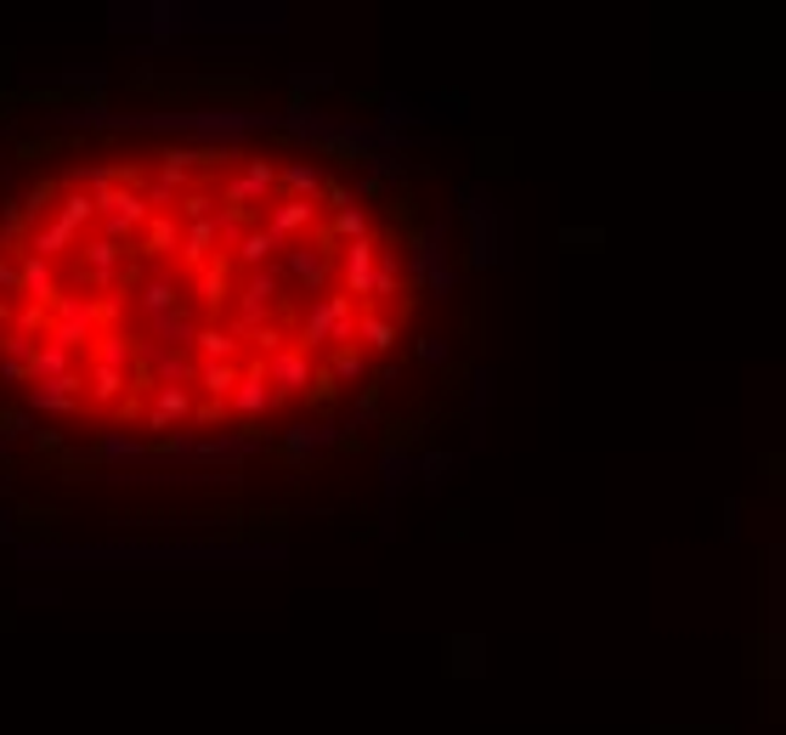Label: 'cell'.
<instances>
[{
    "label": "cell",
    "mask_w": 786,
    "mask_h": 735,
    "mask_svg": "<svg viewBox=\"0 0 786 735\" xmlns=\"http://www.w3.org/2000/svg\"><path fill=\"white\" fill-rule=\"evenodd\" d=\"M192 351H199V363H238L243 357V346L221 328V323H205L199 334H192Z\"/></svg>",
    "instance_id": "18"
},
{
    "label": "cell",
    "mask_w": 786,
    "mask_h": 735,
    "mask_svg": "<svg viewBox=\"0 0 786 735\" xmlns=\"http://www.w3.org/2000/svg\"><path fill=\"white\" fill-rule=\"evenodd\" d=\"M80 368H85V363H80L74 351L52 346V339H40L34 357L23 363V385H40V379H69V374H80Z\"/></svg>",
    "instance_id": "13"
},
{
    "label": "cell",
    "mask_w": 786,
    "mask_h": 735,
    "mask_svg": "<svg viewBox=\"0 0 786 735\" xmlns=\"http://www.w3.org/2000/svg\"><path fill=\"white\" fill-rule=\"evenodd\" d=\"M346 312H357L352 294H339V288L317 294V301L306 306V317H301V339H294V351H306V357L328 351V334H334V323L346 317Z\"/></svg>",
    "instance_id": "3"
},
{
    "label": "cell",
    "mask_w": 786,
    "mask_h": 735,
    "mask_svg": "<svg viewBox=\"0 0 786 735\" xmlns=\"http://www.w3.org/2000/svg\"><path fill=\"white\" fill-rule=\"evenodd\" d=\"M261 374H266V385H272V397H277V402H289V397H306V390H312L317 357L283 346L277 357H266V363H261Z\"/></svg>",
    "instance_id": "5"
},
{
    "label": "cell",
    "mask_w": 786,
    "mask_h": 735,
    "mask_svg": "<svg viewBox=\"0 0 786 735\" xmlns=\"http://www.w3.org/2000/svg\"><path fill=\"white\" fill-rule=\"evenodd\" d=\"M374 255L379 243L374 238H357V243H339L334 250V272H339V294H352V301H363L368 283H374Z\"/></svg>",
    "instance_id": "6"
},
{
    "label": "cell",
    "mask_w": 786,
    "mask_h": 735,
    "mask_svg": "<svg viewBox=\"0 0 786 735\" xmlns=\"http://www.w3.org/2000/svg\"><path fill=\"white\" fill-rule=\"evenodd\" d=\"M210 204H216L210 192H187V199H181V216H187V221H210Z\"/></svg>",
    "instance_id": "26"
},
{
    "label": "cell",
    "mask_w": 786,
    "mask_h": 735,
    "mask_svg": "<svg viewBox=\"0 0 786 735\" xmlns=\"http://www.w3.org/2000/svg\"><path fill=\"white\" fill-rule=\"evenodd\" d=\"M176 250H181V261H187L192 272H205V266L216 261V221H192V227L181 232Z\"/></svg>",
    "instance_id": "17"
},
{
    "label": "cell",
    "mask_w": 786,
    "mask_h": 735,
    "mask_svg": "<svg viewBox=\"0 0 786 735\" xmlns=\"http://www.w3.org/2000/svg\"><path fill=\"white\" fill-rule=\"evenodd\" d=\"M199 301H205L210 312H221V306L232 301V261H227V255H216V261L199 272Z\"/></svg>",
    "instance_id": "20"
},
{
    "label": "cell",
    "mask_w": 786,
    "mask_h": 735,
    "mask_svg": "<svg viewBox=\"0 0 786 735\" xmlns=\"http://www.w3.org/2000/svg\"><path fill=\"white\" fill-rule=\"evenodd\" d=\"M80 374H69V379H40V385H29V408L34 413H80Z\"/></svg>",
    "instance_id": "12"
},
{
    "label": "cell",
    "mask_w": 786,
    "mask_h": 735,
    "mask_svg": "<svg viewBox=\"0 0 786 735\" xmlns=\"http://www.w3.org/2000/svg\"><path fill=\"white\" fill-rule=\"evenodd\" d=\"M419 357H425V363H441V357H448V346H441V339H419Z\"/></svg>",
    "instance_id": "29"
},
{
    "label": "cell",
    "mask_w": 786,
    "mask_h": 735,
    "mask_svg": "<svg viewBox=\"0 0 786 735\" xmlns=\"http://www.w3.org/2000/svg\"><path fill=\"white\" fill-rule=\"evenodd\" d=\"M96 453H103V459H130V453H136V441H130L125 430H114V435L96 441Z\"/></svg>",
    "instance_id": "25"
},
{
    "label": "cell",
    "mask_w": 786,
    "mask_h": 735,
    "mask_svg": "<svg viewBox=\"0 0 786 735\" xmlns=\"http://www.w3.org/2000/svg\"><path fill=\"white\" fill-rule=\"evenodd\" d=\"M374 301H402V255L397 250H379L374 255V283H368Z\"/></svg>",
    "instance_id": "21"
},
{
    "label": "cell",
    "mask_w": 786,
    "mask_h": 735,
    "mask_svg": "<svg viewBox=\"0 0 786 735\" xmlns=\"http://www.w3.org/2000/svg\"><path fill=\"white\" fill-rule=\"evenodd\" d=\"M283 250H289V243H283L272 227L250 221V227H243V238L232 243V261H238V266H250V272H261V266H266L272 255H283Z\"/></svg>",
    "instance_id": "11"
},
{
    "label": "cell",
    "mask_w": 786,
    "mask_h": 735,
    "mask_svg": "<svg viewBox=\"0 0 786 735\" xmlns=\"http://www.w3.org/2000/svg\"><path fill=\"white\" fill-rule=\"evenodd\" d=\"M12 323V301H0V328H7Z\"/></svg>",
    "instance_id": "30"
},
{
    "label": "cell",
    "mask_w": 786,
    "mask_h": 735,
    "mask_svg": "<svg viewBox=\"0 0 786 735\" xmlns=\"http://www.w3.org/2000/svg\"><path fill=\"white\" fill-rule=\"evenodd\" d=\"M85 363L130 374V363H136V339H130L125 328H96V334H91V346H85Z\"/></svg>",
    "instance_id": "10"
},
{
    "label": "cell",
    "mask_w": 786,
    "mask_h": 735,
    "mask_svg": "<svg viewBox=\"0 0 786 735\" xmlns=\"http://www.w3.org/2000/svg\"><path fill=\"white\" fill-rule=\"evenodd\" d=\"M192 419H199V424H221V419H227V402H199V408H192Z\"/></svg>",
    "instance_id": "27"
},
{
    "label": "cell",
    "mask_w": 786,
    "mask_h": 735,
    "mask_svg": "<svg viewBox=\"0 0 786 735\" xmlns=\"http://www.w3.org/2000/svg\"><path fill=\"white\" fill-rule=\"evenodd\" d=\"M323 181L317 165H277V199H312L323 210Z\"/></svg>",
    "instance_id": "14"
},
{
    "label": "cell",
    "mask_w": 786,
    "mask_h": 735,
    "mask_svg": "<svg viewBox=\"0 0 786 735\" xmlns=\"http://www.w3.org/2000/svg\"><path fill=\"white\" fill-rule=\"evenodd\" d=\"M57 294H63V283H57V266H52V261L18 255V301H29V306H52Z\"/></svg>",
    "instance_id": "7"
},
{
    "label": "cell",
    "mask_w": 786,
    "mask_h": 735,
    "mask_svg": "<svg viewBox=\"0 0 786 735\" xmlns=\"http://www.w3.org/2000/svg\"><path fill=\"white\" fill-rule=\"evenodd\" d=\"M130 301H136V312H142L147 323H159V317L181 312V294H176V277H170V272H154V277H142V283L130 288Z\"/></svg>",
    "instance_id": "9"
},
{
    "label": "cell",
    "mask_w": 786,
    "mask_h": 735,
    "mask_svg": "<svg viewBox=\"0 0 786 735\" xmlns=\"http://www.w3.org/2000/svg\"><path fill=\"white\" fill-rule=\"evenodd\" d=\"M272 408H277V397H272V385L261 374V357H250V363H243V374H238V385H232V397H227V413L243 419V424H261Z\"/></svg>",
    "instance_id": "4"
},
{
    "label": "cell",
    "mask_w": 786,
    "mask_h": 735,
    "mask_svg": "<svg viewBox=\"0 0 786 735\" xmlns=\"http://www.w3.org/2000/svg\"><path fill=\"white\" fill-rule=\"evenodd\" d=\"M283 266L301 277L312 294H328V277H334V250H312V243H289L283 250Z\"/></svg>",
    "instance_id": "8"
},
{
    "label": "cell",
    "mask_w": 786,
    "mask_h": 735,
    "mask_svg": "<svg viewBox=\"0 0 786 735\" xmlns=\"http://www.w3.org/2000/svg\"><path fill=\"white\" fill-rule=\"evenodd\" d=\"M323 368H328V379H334V385H357V379L368 374V357H363L357 346H346V351H328V363H323Z\"/></svg>",
    "instance_id": "24"
},
{
    "label": "cell",
    "mask_w": 786,
    "mask_h": 735,
    "mask_svg": "<svg viewBox=\"0 0 786 735\" xmlns=\"http://www.w3.org/2000/svg\"><path fill=\"white\" fill-rule=\"evenodd\" d=\"M397 339H402V328L390 323V317L357 312V351H363V357H368V351H397Z\"/></svg>",
    "instance_id": "16"
},
{
    "label": "cell",
    "mask_w": 786,
    "mask_h": 735,
    "mask_svg": "<svg viewBox=\"0 0 786 735\" xmlns=\"http://www.w3.org/2000/svg\"><path fill=\"white\" fill-rule=\"evenodd\" d=\"M181 419H192V390H154V408H147V430H176Z\"/></svg>",
    "instance_id": "15"
},
{
    "label": "cell",
    "mask_w": 786,
    "mask_h": 735,
    "mask_svg": "<svg viewBox=\"0 0 786 735\" xmlns=\"http://www.w3.org/2000/svg\"><path fill=\"white\" fill-rule=\"evenodd\" d=\"M0 294H18V261L0 255Z\"/></svg>",
    "instance_id": "28"
},
{
    "label": "cell",
    "mask_w": 786,
    "mask_h": 735,
    "mask_svg": "<svg viewBox=\"0 0 786 735\" xmlns=\"http://www.w3.org/2000/svg\"><path fill=\"white\" fill-rule=\"evenodd\" d=\"M272 192H277V165L272 159H243V170L221 181V199L238 216H261L272 204Z\"/></svg>",
    "instance_id": "2"
},
{
    "label": "cell",
    "mask_w": 786,
    "mask_h": 735,
    "mask_svg": "<svg viewBox=\"0 0 786 735\" xmlns=\"http://www.w3.org/2000/svg\"><path fill=\"white\" fill-rule=\"evenodd\" d=\"M243 363H199V374H192V385L205 390V402H227L232 385H238Z\"/></svg>",
    "instance_id": "19"
},
{
    "label": "cell",
    "mask_w": 786,
    "mask_h": 735,
    "mask_svg": "<svg viewBox=\"0 0 786 735\" xmlns=\"http://www.w3.org/2000/svg\"><path fill=\"white\" fill-rule=\"evenodd\" d=\"M147 210L142 204V187H114L96 199V238H108V243H136V232L147 227Z\"/></svg>",
    "instance_id": "1"
},
{
    "label": "cell",
    "mask_w": 786,
    "mask_h": 735,
    "mask_svg": "<svg viewBox=\"0 0 786 735\" xmlns=\"http://www.w3.org/2000/svg\"><path fill=\"white\" fill-rule=\"evenodd\" d=\"M147 328H154L159 339H154V346L159 351H187L192 346V334H199V323H192L187 312H170V317H159V323H147Z\"/></svg>",
    "instance_id": "23"
},
{
    "label": "cell",
    "mask_w": 786,
    "mask_h": 735,
    "mask_svg": "<svg viewBox=\"0 0 786 735\" xmlns=\"http://www.w3.org/2000/svg\"><path fill=\"white\" fill-rule=\"evenodd\" d=\"M176 243H181V227H176V216H147V227H142V255H147V261L170 255Z\"/></svg>",
    "instance_id": "22"
}]
</instances>
